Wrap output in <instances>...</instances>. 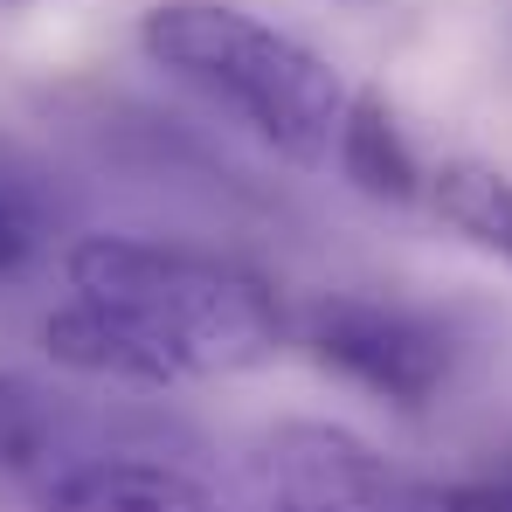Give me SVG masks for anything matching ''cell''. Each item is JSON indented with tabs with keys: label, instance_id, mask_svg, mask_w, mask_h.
<instances>
[{
	"label": "cell",
	"instance_id": "cell-1",
	"mask_svg": "<svg viewBox=\"0 0 512 512\" xmlns=\"http://www.w3.org/2000/svg\"><path fill=\"white\" fill-rule=\"evenodd\" d=\"M70 298L42 319L56 367L125 388L222 381L277 360L284 305L250 263L139 236H84L63 256Z\"/></svg>",
	"mask_w": 512,
	"mask_h": 512
},
{
	"label": "cell",
	"instance_id": "cell-2",
	"mask_svg": "<svg viewBox=\"0 0 512 512\" xmlns=\"http://www.w3.org/2000/svg\"><path fill=\"white\" fill-rule=\"evenodd\" d=\"M139 49L173 84L201 90L215 111L250 125L277 160L333 167L353 90L298 35L270 28L236 0H160L139 21Z\"/></svg>",
	"mask_w": 512,
	"mask_h": 512
},
{
	"label": "cell",
	"instance_id": "cell-3",
	"mask_svg": "<svg viewBox=\"0 0 512 512\" xmlns=\"http://www.w3.org/2000/svg\"><path fill=\"white\" fill-rule=\"evenodd\" d=\"M222 492L229 512H423L416 485H402L388 457L340 423L263 429Z\"/></svg>",
	"mask_w": 512,
	"mask_h": 512
},
{
	"label": "cell",
	"instance_id": "cell-4",
	"mask_svg": "<svg viewBox=\"0 0 512 512\" xmlns=\"http://www.w3.org/2000/svg\"><path fill=\"white\" fill-rule=\"evenodd\" d=\"M305 353L340 374L346 388L388 402V409H429L436 388L457 367V340L443 319L409 312V305H381V298H326L305 319Z\"/></svg>",
	"mask_w": 512,
	"mask_h": 512
},
{
	"label": "cell",
	"instance_id": "cell-5",
	"mask_svg": "<svg viewBox=\"0 0 512 512\" xmlns=\"http://www.w3.org/2000/svg\"><path fill=\"white\" fill-rule=\"evenodd\" d=\"M35 512H229V492L153 457H90L56 471Z\"/></svg>",
	"mask_w": 512,
	"mask_h": 512
},
{
	"label": "cell",
	"instance_id": "cell-6",
	"mask_svg": "<svg viewBox=\"0 0 512 512\" xmlns=\"http://www.w3.org/2000/svg\"><path fill=\"white\" fill-rule=\"evenodd\" d=\"M333 167H340V180L353 194L388 201V208H409L416 194H429V173L416 160V146H409V132L395 125V111H388L381 90H353Z\"/></svg>",
	"mask_w": 512,
	"mask_h": 512
},
{
	"label": "cell",
	"instance_id": "cell-7",
	"mask_svg": "<svg viewBox=\"0 0 512 512\" xmlns=\"http://www.w3.org/2000/svg\"><path fill=\"white\" fill-rule=\"evenodd\" d=\"M429 201L471 250L499 256L512 270V173L478 167V160H443L429 173Z\"/></svg>",
	"mask_w": 512,
	"mask_h": 512
},
{
	"label": "cell",
	"instance_id": "cell-8",
	"mask_svg": "<svg viewBox=\"0 0 512 512\" xmlns=\"http://www.w3.org/2000/svg\"><path fill=\"white\" fill-rule=\"evenodd\" d=\"M42 443H49V402L21 374H0V471H28Z\"/></svg>",
	"mask_w": 512,
	"mask_h": 512
},
{
	"label": "cell",
	"instance_id": "cell-9",
	"mask_svg": "<svg viewBox=\"0 0 512 512\" xmlns=\"http://www.w3.org/2000/svg\"><path fill=\"white\" fill-rule=\"evenodd\" d=\"M423 512H512V464L485 478H457V485H423Z\"/></svg>",
	"mask_w": 512,
	"mask_h": 512
},
{
	"label": "cell",
	"instance_id": "cell-10",
	"mask_svg": "<svg viewBox=\"0 0 512 512\" xmlns=\"http://www.w3.org/2000/svg\"><path fill=\"white\" fill-rule=\"evenodd\" d=\"M28 250H35V229H28V215L0 194V277H14V270L28 263Z\"/></svg>",
	"mask_w": 512,
	"mask_h": 512
}]
</instances>
